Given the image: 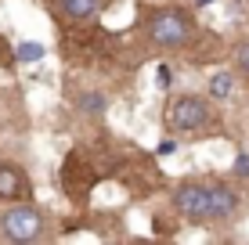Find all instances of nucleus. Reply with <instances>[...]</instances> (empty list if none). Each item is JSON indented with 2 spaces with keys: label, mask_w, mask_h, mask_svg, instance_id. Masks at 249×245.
<instances>
[{
  "label": "nucleus",
  "mask_w": 249,
  "mask_h": 245,
  "mask_svg": "<svg viewBox=\"0 0 249 245\" xmlns=\"http://www.w3.org/2000/svg\"><path fill=\"white\" fill-rule=\"evenodd\" d=\"M144 29H148V40L156 47H184L195 33L192 15L181 11V7H159V11H148L144 18Z\"/></svg>",
  "instance_id": "1"
},
{
  "label": "nucleus",
  "mask_w": 249,
  "mask_h": 245,
  "mask_svg": "<svg viewBox=\"0 0 249 245\" xmlns=\"http://www.w3.org/2000/svg\"><path fill=\"white\" fill-rule=\"evenodd\" d=\"M40 231H44V220H40V213L33 206H25V202H18V206L0 213V234H4L7 242H36Z\"/></svg>",
  "instance_id": "2"
},
{
  "label": "nucleus",
  "mask_w": 249,
  "mask_h": 245,
  "mask_svg": "<svg viewBox=\"0 0 249 245\" xmlns=\"http://www.w3.org/2000/svg\"><path fill=\"white\" fill-rule=\"evenodd\" d=\"M174 209L181 216L195 224H210L213 220V206H210V184H199V180H184L174 188Z\"/></svg>",
  "instance_id": "3"
},
{
  "label": "nucleus",
  "mask_w": 249,
  "mask_h": 245,
  "mask_svg": "<svg viewBox=\"0 0 249 245\" xmlns=\"http://www.w3.org/2000/svg\"><path fill=\"white\" fill-rule=\"evenodd\" d=\"M210 123V105L195 94H181L166 105V126L170 130H202Z\"/></svg>",
  "instance_id": "4"
},
{
  "label": "nucleus",
  "mask_w": 249,
  "mask_h": 245,
  "mask_svg": "<svg viewBox=\"0 0 249 245\" xmlns=\"http://www.w3.org/2000/svg\"><path fill=\"white\" fill-rule=\"evenodd\" d=\"M29 195V180L11 163H0V202H22Z\"/></svg>",
  "instance_id": "5"
},
{
  "label": "nucleus",
  "mask_w": 249,
  "mask_h": 245,
  "mask_svg": "<svg viewBox=\"0 0 249 245\" xmlns=\"http://www.w3.org/2000/svg\"><path fill=\"white\" fill-rule=\"evenodd\" d=\"M210 206H213V220H228L238 209V195L228 184H210Z\"/></svg>",
  "instance_id": "6"
},
{
  "label": "nucleus",
  "mask_w": 249,
  "mask_h": 245,
  "mask_svg": "<svg viewBox=\"0 0 249 245\" xmlns=\"http://www.w3.org/2000/svg\"><path fill=\"white\" fill-rule=\"evenodd\" d=\"M58 7L69 22H90L101 11V0H58Z\"/></svg>",
  "instance_id": "7"
},
{
  "label": "nucleus",
  "mask_w": 249,
  "mask_h": 245,
  "mask_svg": "<svg viewBox=\"0 0 249 245\" xmlns=\"http://www.w3.org/2000/svg\"><path fill=\"white\" fill-rule=\"evenodd\" d=\"M44 54H47V47L40 44V40H22V44L15 47V62H22V65H33V62H40Z\"/></svg>",
  "instance_id": "8"
},
{
  "label": "nucleus",
  "mask_w": 249,
  "mask_h": 245,
  "mask_svg": "<svg viewBox=\"0 0 249 245\" xmlns=\"http://www.w3.org/2000/svg\"><path fill=\"white\" fill-rule=\"evenodd\" d=\"M231 90H235V76H231V72H217V76H210V98L224 101Z\"/></svg>",
  "instance_id": "9"
},
{
  "label": "nucleus",
  "mask_w": 249,
  "mask_h": 245,
  "mask_svg": "<svg viewBox=\"0 0 249 245\" xmlns=\"http://www.w3.org/2000/svg\"><path fill=\"white\" fill-rule=\"evenodd\" d=\"M80 108L90 112V115H101L108 108V101H105V94H98V90H87V94H80Z\"/></svg>",
  "instance_id": "10"
},
{
  "label": "nucleus",
  "mask_w": 249,
  "mask_h": 245,
  "mask_svg": "<svg viewBox=\"0 0 249 245\" xmlns=\"http://www.w3.org/2000/svg\"><path fill=\"white\" fill-rule=\"evenodd\" d=\"M7 65H15V47L0 36V69H7Z\"/></svg>",
  "instance_id": "11"
},
{
  "label": "nucleus",
  "mask_w": 249,
  "mask_h": 245,
  "mask_svg": "<svg viewBox=\"0 0 249 245\" xmlns=\"http://www.w3.org/2000/svg\"><path fill=\"white\" fill-rule=\"evenodd\" d=\"M235 62H238V69H242V72L249 76V40H246V44H238V50H235Z\"/></svg>",
  "instance_id": "12"
},
{
  "label": "nucleus",
  "mask_w": 249,
  "mask_h": 245,
  "mask_svg": "<svg viewBox=\"0 0 249 245\" xmlns=\"http://www.w3.org/2000/svg\"><path fill=\"white\" fill-rule=\"evenodd\" d=\"M159 90H170V83H174V72H170V65H159Z\"/></svg>",
  "instance_id": "13"
},
{
  "label": "nucleus",
  "mask_w": 249,
  "mask_h": 245,
  "mask_svg": "<svg viewBox=\"0 0 249 245\" xmlns=\"http://www.w3.org/2000/svg\"><path fill=\"white\" fill-rule=\"evenodd\" d=\"M235 177H249V155H246V151L235 159Z\"/></svg>",
  "instance_id": "14"
},
{
  "label": "nucleus",
  "mask_w": 249,
  "mask_h": 245,
  "mask_svg": "<svg viewBox=\"0 0 249 245\" xmlns=\"http://www.w3.org/2000/svg\"><path fill=\"white\" fill-rule=\"evenodd\" d=\"M174 151H177V141H162L159 145V155H174Z\"/></svg>",
  "instance_id": "15"
},
{
  "label": "nucleus",
  "mask_w": 249,
  "mask_h": 245,
  "mask_svg": "<svg viewBox=\"0 0 249 245\" xmlns=\"http://www.w3.org/2000/svg\"><path fill=\"white\" fill-rule=\"evenodd\" d=\"M210 4H217V0H195V7H210Z\"/></svg>",
  "instance_id": "16"
}]
</instances>
